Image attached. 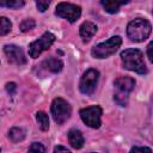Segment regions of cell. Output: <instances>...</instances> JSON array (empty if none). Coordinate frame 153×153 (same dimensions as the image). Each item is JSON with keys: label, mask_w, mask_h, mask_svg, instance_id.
<instances>
[{"label": "cell", "mask_w": 153, "mask_h": 153, "mask_svg": "<svg viewBox=\"0 0 153 153\" xmlns=\"http://www.w3.org/2000/svg\"><path fill=\"white\" fill-rule=\"evenodd\" d=\"M123 67L139 74H146L147 67L143 61V54L139 49H126L121 53Z\"/></svg>", "instance_id": "obj_1"}, {"label": "cell", "mask_w": 153, "mask_h": 153, "mask_svg": "<svg viewBox=\"0 0 153 153\" xmlns=\"http://www.w3.org/2000/svg\"><path fill=\"white\" fill-rule=\"evenodd\" d=\"M152 26L147 19L136 18L131 20L127 26V35L134 42H142L151 35Z\"/></svg>", "instance_id": "obj_2"}, {"label": "cell", "mask_w": 153, "mask_h": 153, "mask_svg": "<svg viewBox=\"0 0 153 153\" xmlns=\"http://www.w3.org/2000/svg\"><path fill=\"white\" fill-rule=\"evenodd\" d=\"M122 44V38L120 36H114L109 38L108 41L97 44L96 47L92 48L91 54L96 59H105L117 51V49Z\"/></svg>", "instance_id": "obj_3"}, {"label": "cell", "mask_w": 153, "mask_h": 153, "mask_svg": "<svg viewBox=\"0 0 153 153\" xmlns=\"http://www.w3.org/2000/svg\"><path fill=\"white\" fill-rule=\"evenodd\" d=\"M50 110H51L53 118L57 124L65 123L71 117V114H72V108L69 103L63 98H55L51 103Z\"/></svg>", "instance_id": "obj_4"}, {"label": "cell", "mask_w": 153, "mask_h": 153, "mask_svg": "<svg viewBox=\"0 0 153 153\" xmlns=\"http://www.w3.org/2000/svg\"><path fill=\"white\" fill-rule=\"evenodd\" d=\"M102 114L103 110L100 106L98 105H92V106H87L80 110V117L82 120V122L88 126L90 128L97 129L100 127L102 124Z\"/></svg>", "instance_id": "obj_5"}, {"label": "cell", "mask_w": 153, "mask_h": 153, "mask_svg": "<svg viewBox=\"0 0 153 153\" xmlns=\"http://www.w3.org/2000/svg\"><path fill=\"white\" fill-rule=\"evenodd\" d=\"M55 42V36L51 32H44L38 39L33 41L29 45V55L32 59H37L44 50L49 49Z\"/></svg>", "instance_id": "obj_6"}, {"label": "cell", "mask_w": 153, "mask_h": 153, "mask_svg": "<svg viewBox=\"0 0 153 153\" xmlns=\"http://www.w3.org/2000/svg\"><path fill=\"white\" fill-rule=\"evenodd\" d=\"M98 79H99V72L97 69H94V68L87 69L80 79V84H79L80 92L86 96L92 94L97 87Z\"/></svg>", "instance_id": "obj_7"}, {"label": "cell", "mask_w": 153, "mask_h": 153, "mask_svg": "<svg viewBox=\"0 0 153 153\" xmlns=\"http://www.w3.org/2000/svg\"><path fill=\"white\" fill-rule=\"evenodd\" d=\"M55 14L57 17L65 18L71 23H74L78 20L81 16V8L78 5L74 4H68V2H61L56 6Z\"/></svg>", "instance_id": "obj_8"}, {"label": "cell", "mask_w": 153, "mask_h": 153, "mask_svg": "<svg viewBox=\"0 0 153 153\" xmlns=\"http://www.w3.org/2000/svg\"><path fill=\"white\" fill-rule=\"evenodd\" d=\"M4 51H5L6 56H7V60L11 63H14V65H18V66H22V65L26 63L25 54H24V51L18 45L6 44L4 47Z\"/></svg>", "instance_id": "obj_9"}, {"label": "cell", "mask_w": 153, "mask_h": 153, "mask_svg": "<svg viewBox=\"0 0 153 153\" xmlns=\"http://www.w3.org/2000/svg\"><path fill=\"white\" fill-rule=\"evenodd\" d=\"M114 85H115L116 91L124 92V93H130L134 90L135 80L130 76H120L115 80Z\"/></svg>", "instance_id": "obj_10"}, {"label": "cell", "mask_w": 153, "mask_h": 153, "mask_svg": "<svg viewBox=\"0 0 153 153\" xmlns=\"http://www.w3.org/2000/svg\"><path fill=\"white\" fill-rule=\"evenodd\" d=\"M80 36L82 38L84 42H88L93 36L94 33L97 32V25L93 24L92 22H84L81 25H80Z\"/></svg>", "instance_id": "obj_11"}, {"label": "cell", "mask_w": 153, "mask_h": 153, "mask_svg": "<svg viewBox=\"0 0 153 153\" xmlns=\"http://www.w3.org/2000/svg\"><path fill=\"white\" fill-rule=\"evenodd\" d=\"M130 0H100V4L103 6V8L105 10V12L114 14L118 11V8L122 5H127Z\"/></svg>", "instance_id": "obj_12"}, {"label": "cell", "mask_w": 153, "mask_h": 153, "mask_svg": "<svg viewBox=\"0 0 153 153\" xmlns=\"http://www.w3.org/2000/svg\"><path fill=\"white\" fill-rule=\"evenodd\" d=\"M68 141H69L71 146L75 149H79L84 146V136H82L81 131L76 130V129H71L68 131Z\"/></svg>", "instance_id": "obj_13"}, {"label": "cell", "mask_w": 153, "mask_h": 153, "mask_svg": "<svg viewBox=\"0 0 153 153\" xmlns=\"http://www.w3.org/2000/svg\"><path fill=\"white\" fill-rule=\"evenodd\" d=\"M42 66L47 71H49L51 73H59V72H61V69L63 67V63L57 57H49V59H47V60L43 61Z\"/></svg>", "instance_id": "obj_14"}, {"label": "cell", "mask_w": 153, "mask_h": 153, "mask_svg": "<svg viewBox=\"0 0 153 153\" xmlns=\"http://www.w3.org/2000/svg\"><path fill=\"white\" fill-rule=\"evenodd\" d=\"M8 137H10L11 141L14 142V143H16V142H19V141L24 140V137H25V130L22 129V128H19V127H14V128H12V129L10 130Z\"/></svg>", "instance_id": "obj_15"}, {"label": "cell", "mask_w": 153, "mask_h": 153, "mask_svg": "<svg viewBox=\"0 0 153 153\" xmlns=\"http://www.w3.org/2000/svg\"><path fill=\"white\" fill-rule=\"evenodd\" d=\"M36 121H37V123H38V126H39V128H41V130L47 131V130L49 129V117H48V115H47L45 112L38 111V112L36 114Z\"/></svg>", "instance_id": "obj_16"}, {"label": "cell", "mask_w": 153, "mask_h": 153, "mask_svg": "<svg viewBox=\"0 0 153 153\" xmlns=\"http://www.w3.org/2000/svg\"><path fill=\"white\" fill-rule=\"evenodd\" d=\"M24 6V0H0V7L20 8Z\"/></svg>", "instance_id": "obj_17"}, {"label": "cell", "mask_w": 153, "mask_h": 153, "mask_svg": "<svg viewBox=\"0 0 153 153\" xmlns=\"http://www.w3.org/2000/svg\"><path fill=\"white\" fill-rule=\"evenodd\" d=\"M128 99H129V93H124V92H120L116 91L114 94V100L120 105V106H126L128 104Z\"/></svg>", "instance_id": "obj_18"}, {"label": "cell", "mask_w": 153, "mask_h": 153, "mask_svg": "<svg viewBox=\"0 0 153 153\" xmlns=\"http://www.w3.org/2000/svg\"><path fill=\"white\" fill-rule=\"evenodd\" d=\"M11 27H12V24L10 19L6 17H0V36L7 35L11 31Z\"/></svg>", "instance_id": "obj_19"}, {"label": "cell", "mask_w": 153, "mask_h": 153, "mask_svg": "<svg viewBox=\"0 0 153 153\" xmlns=\"http://www.w3.org/2000/svg\"><path fill=\"white\" fill-rule=\"evenodd\" d=\"M35 25H36L35 20H33V19H31V18H29V19H24V20L20 23L19 29H20V31H22V32H27V31H30L31 29H33V27H35Z\"/></svg>", "instance_id": "obj_20"}, {"label": "cell", "mask_w": 153, "mask_h": 153, "mask_svg": "<svg viewBox=\"0 0 153 153\" xmlns=\"http://www.w3.org/2000/svg\"><path fill=\"white\" fill-rule=\"evenodd\" d=\"M35 1H36V6H37L38 11L39 12H44L48 8V6L50 5L51 0H35Z\"/></svg>", "instance_id": "obj_21"}, {"label": "cell", "mask_w": 153, "mask_h": 153, "mask_svg": "<svg viewBox=\"0 0 153 153\" xmlns=\"http://www.w3.org/2000/svg\"><path fill=\"white\" fill-rule=\"evenodd\" d=\"M29 151L30 152H45V148L42 143L39 142H33L30 147H29Z\"/></svg>", "instance_id": "obj_22"}, {"label": "cell", "mask_w": 153, "mask_h": 153, "mask_svg": "<svg viewBox=\"0 0 153 153\" xmlns=\"http://www.w3.org/2000/svg\"><path fill=\"white\" fill-rule=\"evenodd\" d=\"M6 91H7L11 96L14 94L16 91H17V85H16L14 82H7V84H6Z\"/></svg>", "instance_id": "obj_23"}, {"label": "cell", "mask_w": 153, "mask_h": 153, "mask_svg": "<svg viewBox=\"0 0 153 153\" xmlns=\"http://www.w3.org/2000/svg\"><path fill=\"white\" fill-rule=\"evenodd\" d=\"M130 151H131V152H134V151H141V152H148V153L152 152V149L148 148V147H133Z\"/></svg>", "instance_id": "obj_24"}, {"label": "cell", "mask_w": 153, "mask_h": 153, "mask_svg": "<svg viewBox=\"0 0 153 153\" xmlns=\"http://www.w3.org/2000/svg\"><path fill=\"white\" fill-rule=\"evenodd\" d=\"M152 47H153V43H149L148 47H147V55H148V60L149 61L153 60V56H152Z\"/></svg>", "instance_id": "obj_25"}, {"label": "cell", "mask_w": 153, "mask_h": 153, "mask_svg": "<svg viewBox=\"0 0 153 153\" xmlns=\"http://www.w3.org/2000/svg\"><path fill=\"white\" fill-rule=\"evenodd\" d=\"M54 152H69V149L67 147H63V146H56L54 148Z\"/></svg>", "instance_id": "obj_26"}]
</instances>
